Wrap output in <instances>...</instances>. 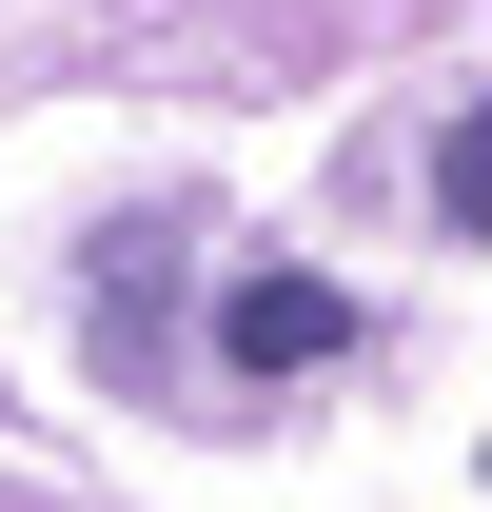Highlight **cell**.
Instances as JSON below:
<instances>
[{
    "mask_svg": "<svg viewBox=\"0 0 492 512\" xmlns=\"http://www.w3.org/2000/svg\"><path fill=\"white\" fill-rule=\"evenodd\" d=\"M217 355L237 375H315V355H355V296L335 276H237L217 296Z\"/></svg>",
    "mask_w": 492,
    "mask_h": 512,
    "instance_id": "obj_1",
    "label": "cell"
}]
</instances>
